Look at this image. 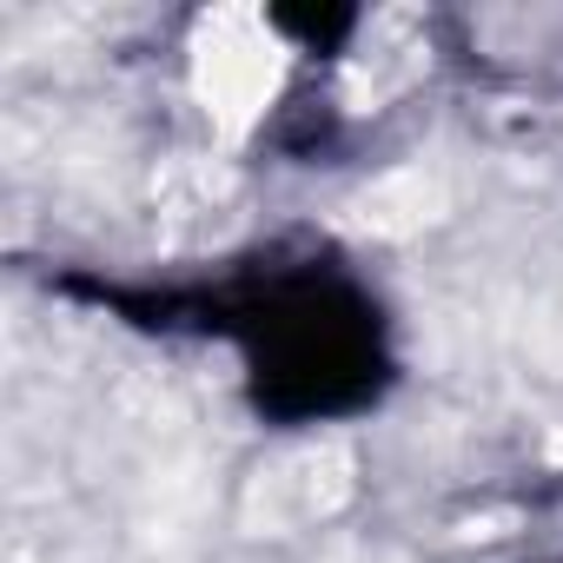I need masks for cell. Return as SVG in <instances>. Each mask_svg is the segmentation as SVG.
Instances as JSON below:
<instances>
[{
    "instance_id": "3957f363",
    "label": "cell",
    "mask_w": 563,
    "mask_h": 563,
    "mask_svg": "<svg viewBox=\"0 0 563 563\" xmlns=\"http://www.w3.org/2000/svg\"><path fill=\"white\" fill-rule=\"evenodd\" d=\"M451 212V186L424 166H398L385 179H372L358 199H352V225L378 232V239H405V232H424Z\"/></svg>"
},
{
    "instance_id": "7a4b0ae2",
    "label": "cell",
    "mask_w": 563,
    "mask_h": 563,
    "mask_svg": "<svg viewBox=\"0 0 563 563\" xmlns=\"http://www.w3.org/2000/svg\"><path fill=\"white\" fill-rule=\"evenodd\" d=\"M352 497V451L345 444H299L286 451L272 471L252 477V497H245V523L252 530H299V523H319L332 517L339 504Z\"/></svg>"
},
{
    "instance_id": "6da1fadb",
    "label": "cell",
    "mask_w": 563,
    "mask_h": 563,
    "mask_svg": "<svg viewBox=\"0 0 563 563\" xmlns=\"http://www.w3.org/2000/svg\"><path fill=\"white\" fill-rule=\"evenodd\" d=\"M286 41L258 8H212L192 27V93L225 140H245L286 87Z\"/></svg>"
}]
</instances>
